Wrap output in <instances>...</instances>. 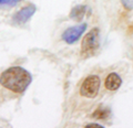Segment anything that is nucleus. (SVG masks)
I'll use <instances>...</instances> for the list:
<instances>
[{
    "label": "nucleus",
    "instance_id": "obj_1",
    "mask_svg": "<svg viewBox=\"0 0 133 128\" xmlns=\"http://www.w3.org/2000/svg\"><path fill=\"white\" fill-rule=\"evenodd\" d=\"M31 75L22 67L14 66L6 70L0 75V84L14 93H23L31 83Z\"/></svg>",
    "mask_w": 133,
    "mask_h": 128
},
{
    "label": "nucleus",
    "instance_id": "obj_2",
    "mask_svg": "<svg viewBox=\"0 0 133 128\" xmlns=\"http://www.w3.org/2000/svg\"><path fill=\"white\" fill-rule=\"evenodd\" d=\"M99 48V30L93 29L87 33L82 40L81 44V55L83 57L91 56Z\"/></svg>",
    "mask_w": 133,
    "mask_h": 128
},
{
    "label": "nucleus",
    "instance_id": "obj_3",
    "mask_svg": "<svg viewBox=\"0 0 133 128\" xmlns=\"http://www.w3.org/2000/svg\"><path fill=\"white\" fill-rule=\"evenodd\" d=\"M100 81L99 76L97 75H90L83 81V83L81 84L80 87V94L84 97L88 98H93L98 95L99 88H100Z\"/></svg>",
    "mask_w": 133,
    "mask_h": 128
},
{
    "label": "nucleus",
    "instance_id": "obj_4",
    "mask_svg": "<svg viewBox=\"0 0 133 128\" xmlns=\"http://www.w3.org/2000/svg\"><path fill=\"white\" fill-rule=\"evenodd\" d=\"M87 28V24L85 23H82L80 26H77V27H71L62 33V39H63L64 42H66L68 44H72L74 42H77L79 40V38L82 35V33L84 32Z\"/></svg>",
    "mask_w": 133,
    "mask_h": 128
},
{
    "label": "nucleus",
    "instance_id": "obj_5",
    "mask_svg": "<svg viewBox=\"0 0 133 128\" xmlns=\"http://www.w3.org/2000/svg\"><path fill=\"white\" fill-rule=\"evenodd\" d=\"M35 12H36V7L33 5H29L27 7H23L22 9H20L14 16L12 20H14L16 24H23L32 17Z\"/></svg>",
    "mask_w": 133,
    "mask_h": 128
},
{
    "label": "nucleus",
    "instance_id": "obj_6",
    "mask_svg": "<svg viewBox=\"0 0 133 128\" xmlns=\"http://www.w3.org/2000/svg\"><path fill=\"white\" fill-rule=\"evenodd\" d=\"M121 83H122L121 77H120L116 73H110L104 81L105 87L109 91H116L120 86H121Z\"/></svg>",
    "mask_w": 133,
    "mask_h": 128
},
{
    "label": "nucleus",
    "instance_id": "obj_7",
    "mask_svg": "<svg viewBox=\"0 0 133 128\" xmlns=\"http://www.w3.org/2000/svg\"><path fill=\"white\" fill-rule=\"evenodd\" d=\"M84 13H85V7L84 6H77L71 10L70 18L76 20V21H80V20H82V18L84 17Z\"/></svg>",
    "mask_w": 133,
    "mask_h": 128
},
{
    "label": "nucleus",
    "instance_id": "obj_8",
    "mask_svg": "<svg viewBox=\"0 0 133 128\" xmlns=\"http://www.w3.org/2000/svg\"><path fill=\"white\" fill-rule=\"evenodd\" d=\"M109 116H110V110L102 106L98 107L97 110L92 114V117L95 119H107Z\"/></svg>",
    "mask_w": 133,
    "mask_h": 128
},
{
    "label": "nucleus",
    "instance_id": "obj_9",
    "mask_svg": "<svg viewBox=\"0 0 133 128\" xmlns=\"http://www.w3.org/2000/svg\"><path fill=\"white\" fill-rule=\"evenodd\" d=\"M21 0H0V6H12L18 3Z\"/></svg>",
    "mask_w": 133,
    "mask_h": 128
},
{
    "label": "nucleus",
    "instance_id": "obj_10",
    "mask_svg": "<svg viewBox=\"0 0 133 128\" xmlns=\"http://www.w3.org/2000/svg\"><path fill=\"white\" fill-rule=\"evenodd\" d=\"M122 3L125 9L128 10L133 9V0H122Z\"/></svg>",
    "mask_w": 133,
    "mask_h": 128
},
{
    "label": "nucleus",
    "instance_id": "obj_11",
    "mask_svg": "<svg viewBox=\"0 0 133 128\" xmlns=\"http://www.w3.org/2000/svg\"><path fill=\"white\" fill-rule=\"evenodd\" d=\"M87 127H102V126L98 125V124H89V125H87Z\"/></svg>",
    "mask_w": 133,
    "mask_h": 128
}]
</instances>
